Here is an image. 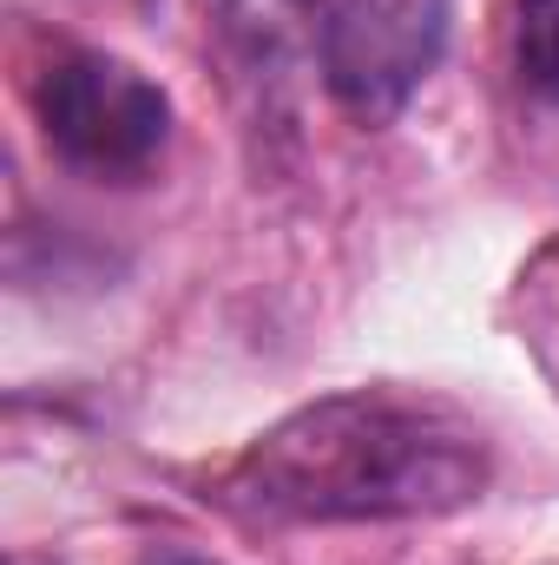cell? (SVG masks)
Here are the masks:
<instances>
[{
  "label": "cell",
  "mask_w": 559,
  "mask_h": 565,
  "mask_svg": "<svg viewBox=\"0 0 559 565\" xmlns=\"http://www.w3.org/2000/svg\"><path fill=\"white\" fill-rule=\"evenodd\" d=\"M145 565H204V559H191V553H151Z\"/></svg>",
  "instance_id": "cell-5"
},
{
  "label": "cell",
  "mask_w": 559,
  "mask_h": 565,
  "mask_svg": "<svg viewBox=\"0 0 559 565\" xmlns=\"http://www.w3.org/2000/svg\"><path fill=\"white\" fill-rule=\"evenodd\" d=\"M514 79L559 106V0H514Z\"/></svg>",
  "instance_id": "cell-4"
},
{
  "label": "cell",
  "mask_w": 559,
  "mask_h": 565,
  "mask_svg": "<svg viewBox=\"0 0 559 565\" xmlns=\"http://www.w3.org/2000/svg\"><path fill=\"white\" fill-rule=\"evenodd\" d=\"M487 480L494 454L481 427L447 402L349 388L257 434L231 467L224 500L264 526H369L461 513Z\"/></svg>",
  "instance_id": "cell-1"
},
{
  "label": "cell",
  "mask_w": 559,
  "mask_h": 565,
  "mask_svg": "<svg viewBox=\"0 0 559 565\" xmlns=\"http://www.w3.org/2000/svg\"><path fill=\"white\" fill-rule=\"evenodd\" d=\"M289 7L309 13L329 99L362 126H389L415 99L421 79L441 66L454 26V0H289Z\"/></svg>",
  "instance_id": "cell-3"
},
{
  "label": "cell",
  "mask_w": 559,
  "mask_h": 565,
  "mask_svg": "<svg viewBox=\"0 0 559 565\" xmlns=\"http://www.w3.org/2000/svg\"><path fill=\"white\" fill-rule=\"evenodd\" d=\"M33 113H40L46 151L66 171L99 178V184L151 178L171 145L165 86L113 53H60L33 86Z\"/></svg>",
  "instance_id": "cell-2"
}]
</instances>
